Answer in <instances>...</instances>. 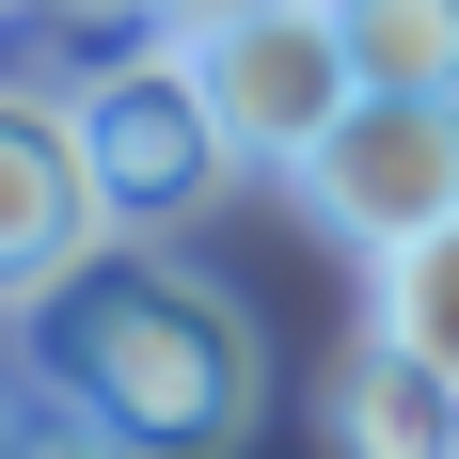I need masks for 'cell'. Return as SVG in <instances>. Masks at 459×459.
Here are the masks:
<instances>
[{
	"label": "cell",
	"instance_id": "obj_11",
	"mask_svg": "<svg viewBox=\"0 0 459 459\" xmlns=\"http://www.w3.org/2000/svg\"><path fill=\"white\" fill-rule=\"evenodd\" d=\"M0 459H16V412H0Z\"/></svg>",
	"mask_w": 459,
	"mask_h": 459
},
{
	"label": "cell",
	"instance_id": "obj_6",
	"mask_svg": "<svg viewBox=\"0 0 459 459\" xmlns=\"http://www.w3.org/2000/svg\"><path fill=\"white\" fill-rule=\"evenodd\" d=\"M317 428H333V459H459V380L365 317L349 365H333V396H317Z\"/></svg>",
	"mask_w": 459,
	"mask_h": 459
},
{
	"label": "cell",
	"instance_id": "obj_10",
	"mask_svg": "<svg viewBox=\"0 0 459 459\" xmlns=\"http://www.w3.org/2000/svg\"><path fill=\"white\" fill-rule=\"evenodd\" d=\"M16 16H48V0H0V32H16Z\"/></svg>",
	"mask_w": 459,
	"mask_h": 459
},
{
	"label": "cell",
	"instance_id": "obj_1",
	"mask_svg": "<svg viewBox=\"0 0 459 459\" xmlns=\"http://www.w3.org/2000/svg\"><path fill=\"white\" fill-rule=\"evenodd\" d=\"M0 349H16V380L48 412H80L111 459H238L254 444V396H270L254 317L190 270L175 238H95L32 317H0Z\"/></svg>",
	"mask_w": 459,
	"mask_h": 459
},
{
	"label": "cell",
	"instance_id": "obj_9",
	"mask_svg": "<svg viewBox=\"0 0 459 459\" xmlns=\"http://www.w3.org/2000/svg\"><path fill=\"white\" fill-rule=\"evenodd\" d=\"M48 32L80 48V64H111V48H143V32H175V0H48Z\"/></svg>",
	"mask_w": 459,
	"mask_h": 459
},
{
	"label": "cell",
	"instance_id": "obj_4",
	"mask_svg": "<svg viewBox=\"0 0 459 459\" xmlns=\"http://www.w3.org/2000/svg\"><path fill=\"white\" fill-rule=\"evenodd\" d=\"M285 190H301V206L380 270L396 238L459 222V95H349V127H333Z\"/></svg>",
	"mask_w": 459,
	"mask_h": 459
},
{
	"label": "cell",
	"instance_id": "obj_5",
	"mask_svg": "<svg viewBox=\"0 0 459 459\" xmlns=\"http://www.w3.org/2000/svg\"><path fill=\"white\" fill-rule=\"evenodd\" d=\"M111 206H95V143H80V95H32L0 80V317H32L48 285L80 270Z\"/></svg>",
	"mask_w": 459,
	"mask_h": 459
},
{
	"label": "cell",
	"instance_id": "obj_8",
	"mask_svg": "<svg viewBox=\"0 0 459 459\" xmlns=\"http://www.w3.org/2000/svg\"><path fill=\"white\" fill-rule=\"evenodd\" d=\"M365 317L459 380V222H428V238H396V254H380V270H365Z\"/></svg>",
	"mask_w": 459,
	"mask_h": 459
},
{
	"label": "cell",
	"instance_id": "obj_2",
	"mask_svg": "<svg viewBox=\"0 0 459 459\" xmlns=\"http://www.w3.org/2000/svg\"><path fill=\"white\" fill-rule=\"evenodd\" d=\"M175 48H190V80H206V111H222V143L254 175H301L365 95L333 0H175Z\"/></svg>",
	"mask_w": 459,
	"mask_h": 459
},
{
	"label": "cell",
	"instance_id": "obj_7",
	"mask_svg": "<svg viewBox=\"0 0 459 459\" xmlns=\"http://www.w3.org/2000/svg\"><path fill=\"white\" fill-rule=\"evenodd\" d=\"M365 95H459V0H333Z\"/></svg>",
	"mask_w": 459,
	"mask_h": 459
},
{
	"label": "cell",
	"instance_id": "obj_3",
	"mask_svg": "<svg viewBox=\"0 0 459 459\" xmlns=\"http://www.w3.org/2000/svg\"><path fill=\"white\" fill-rule=\"evenodd\" d=\"M64 95H80V143H95V206H111V238H175V222H206V206L254 175V159L222 143V111H206V80H190L175 32L80 64Z\"/></svg>",
	"mask_w": 459,
	"mask_h": 459
}]
</instances>
